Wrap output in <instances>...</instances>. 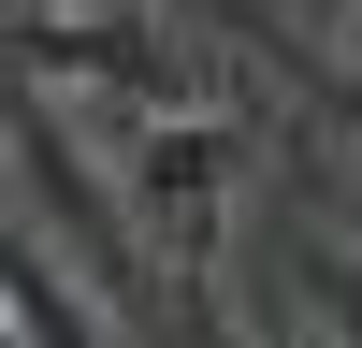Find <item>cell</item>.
<instances>
[{
    "label": "cell",
    "mask_w": 362,
    "mask_h": 348,
    "mask_svg": "<svg viewBox=\"0 0 362 348\" xmlns=\"http://www.w3.org/2000/svg\"><path fill=\"white\" fill-rule=\"evenodd\" d=\"M102 145H116V203H131L145 276L203 290L218 276V232H232V189H247V131L203 116V102H160V116H131V131H102Z\"/></svg>",
    "instance_id": "1"
},
{
    "label": "cell",
    "mask_w": 362,
    "mask_h": 348,
    "mask_svg": "<svg viewBox=\"0 0 362 348\" xmlns=\"http://www.w3.org/2000/svg\"><path fill=\"white\" fill-rule=\"evenodd\" d=\"M0 305L29 319V348H102V319H87V290H73V276H58V261H44V247L15 232V203H0Z\"/></svg>",
    "instance_id": "2"
},
{
    "label": "cell",
    "mask_w": 362,
    "mask_h": 348,
    "mask_svg": "<svg viewBox=\"0 0 362 348\" xmlns=\"http://www.w3.org/2000/svg\"><path fill=\"white\" fill-rule=\"evenodd\" d=\"M0 189H15V145H0Z\"/></svg>",
    "instance_id": "3"
},
{
    "label": "cell",
    "mask_w": 362,
    "mask_h": 348,
    "mask_svg": "<svg viewBox=\"0 0 362 348\" xmlns=\"http://www.w3.org/2000/svg\"><path fill=\"white\" fill-rule=\"evenodd\" d=\"M0 15H44V0H0Z\"/></svg>",
    "instance_id": "4"
}]
</instances>
